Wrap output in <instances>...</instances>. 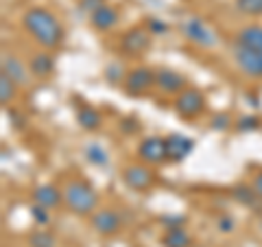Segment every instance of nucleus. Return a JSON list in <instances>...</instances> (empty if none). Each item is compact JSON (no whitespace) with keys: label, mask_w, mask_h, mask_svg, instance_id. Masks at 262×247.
<instances>
[{"label":"nucleus","mask_w":262,"mask_h":247,"mask_svg":"<svg viewBox=\"0 0 262 247\" xmlns=\"http://www.w3.org/2000/svg\"><path fill=\"white\" fill-rule=\"evenodd\" d=\"M125 92L129 96H142L144 92H149V88L155 86V72L146 66H138V68L127 72L125 79Z\"/></svg>","instance_id":"nucleus-6"},{"label":"nucleus","mask_w":262,"mask_h":247,"mask_svg":"<svg viewBox=\"0 0 262 247\" xmlns=\"http://www.w3.org/2000/svg\"><path fill=\"white\" fill-rule=\"evenodd\" d=\"M253 188H256V193L262 197V173H258L256 179H253Z\"/></svg>","instance_id":"nucleus-33"},{"label":"nucleus","mask_w":262,"mask_h":247,"mask_svg":"<svg viewBox=\"0 0 262 247\" xmlns=\"http://www.w3.org/2000/svg\"><path fill=\"white\" fill-rule=\"evenodd\" d=\"M236 9L247 15H260L262 13V0H236Z\"/></svg>","instance_id":"nucleus-25"},{"label":"nucleus","mask_w":262,"mask_h":247,"mask_svg":"<svg viewBox=\"0 0 262 247\" xmlns=\"http://www.w3.org/2000/svg\"><path fill=\"white\" fill-rule=\"evenodd\" d=\"M29 247H55V236L48 230H37L29 236Z\"/></svg>","instance_id":"nucleus-24"},{"label":"nucleus","mask_w":262,"mask_h":247,"mask_svg":"<svg viewBox=\"0 0 262 247\" xmlns=\"http://www.w3.org/2000/svg\"><path fill=\"white\" fill-rule=\"evenodd\" d=\"M103 5H105V0H81V3H79L81 11H85V13H90V15H92L96 9H101Z\"/></svg>","instance_id":"nucleus-31"},{"label":"nucleus","mask_w":262,"mask_h":247,"mask_svg":"<svg viewBox=\"0 0 262 247\" xmlns=\"http://www.w3.org/2000/svg\"><path fill=\"white\" fill-rule=\"evenodd\" d=\"M138 158L146 164H162L166 160V142L164 138L149 136L138 145Z\"/></svg>","instance_id":"nucleus-8"},{"label":"nucleus","mask_w":262,"mask_h":247,"mask_svg":"<svg viewBox=\"0 0 262 247\" xmlns=\"http://www.w3.org/2000/svg\"><path fill=\"white\" fill-rule=\"evenodd\" d=\"M63 199V193H59V188L53 184H42L33 191V201L44 205V208H55Z\"/></svg>","instance_id":"nucleus-14"},{"label":"nucleus","mask_w":262,"mask_h":247,"mask_svg":"<svg viewBox=\"0 0 262 247\" xmlns=\"http://www.w3.org/2000/svg\"><path fill=\"white\" fill-rule=\"evenodd\" d=\"M90 22H92V27L98 31H107L118 22V11L110 5H103L101 9H96L92 15H90Z\"/></svg>","instance_id":"nucleus-15"},{"label":"nucleus","mask_w":262,"mask_h":247,"mask_svg":"<svg viewBox=\"0 0 262 247\" xmlns=\"http://www.w3.org/2000/svg\"><path fill=\"white\" fill-rule=\"evenodd\" d=\"M234 59L238 68L249 77H262V51L249 48L241 42L234 44Z\"/></svg>","instance_id":"nucleus-5"},{"label":"nucleus","mask_w":262,"mask_h":247,"mask_svg":"<svg viewBox=\"0 0 262 247\" xmlns=\"http://www.w3.org/2000/svg\"><path fill=\"white\" fill-rule=\"evenodd\" d=\"M90 223H92V228L96 230L98 234H114V232H118V228H120V217H118V212H114V210H96L92 219H90Z\"/></svg>","instance_id":"nucleus-13"},{"label":"nucleus","mask_w":262,"mask_h":247,"mask_svg":"<svg viewBox=\"0 0 262 247\" xmlns=\"http://www.w3.org/2000/svg\"><path fill=\"white\" fill-rule=\"evenodd\" d=\"M85 158H88L90 164H94V167H107V162H110L107 151H105L101 145H96V142L85 147Z\"/></svg>","instance_id":"nucleus-21"},{"label":"nucleus","mask_w":262,"mask_h":247,"mask_svg":"<svg viewBox=\"0 0 262 247\" xmlns=\"http://www.w3.org/2000/svg\"><path fill=\"white\" fill-rule=\"evenodd\" d=\"M125 79H127V72L118 61L105 66V81H107V84L118 86V84H125Z\"/></svg>","instance_id":"nucleus-22"},{"label":"nucleus","mask_w":262,"mask_h":247,"mask_svg":"<svg viewBox=\"0 0 262 247\" xmlns=\"http://www.w3.org/2000/svg\"><path fill=\"white\" fill-rule=\"evenodd\" d=\"M29 70L33 77H48L53 75L55 70V57L51 53H37L31 57V64H29Z\"/></svg>","instance_id":"nucleus-16"},{"label":"nucleus","mask_w":262,"mask_h":247,"mask_svg":"<svg viewBox=\"0 0 262 247\" xmlns=\"http://www.w3.org/2000/svg\"><path fill=\"white\" fill-rule=\"evenodd\" d=\"M3 72L15 86H29V81H31V77H29L31 70H27L24 61L18 59L15 55H3Z\"/></svg>","instance_id":"nucleus-12"},{"label":"nucleus","mask_w":262,"mask_h":247,"mask_svg":"<svg viewBox=\"0 0 262 247\" xmlns=\"http://www.w3.org/2000/svg\"><path fill=\"white\" fill-rule=\"evenodd\" d=\"M236 42H241V44L249 46V48H256V51H262V27H258V24H249V27L241 29Z\"/></svg>","instance_id":"nucleus-17"},{"label":"nucleus","mask_w":262,"mask_h":247,"mask_svg":"<svg viewBox=\"0 0 262 247\" xmlns=\"http://www.w3.org/2000/svg\"><path fill=\"white\" fill-rule=\"evenodd\" d=\"M238 131H256L260 127V120L256 116H243L238 122H236Z\"/></svg>","instance_id":"nucleus-29"},{"label":"nucleus","mask_w":262,"mask_h":247,"mask_svg":"<svg viewBox=\"0 0 262 247\" xmlns=\"http://www.w3.org/2000/svg\"><path fill=\"white\" fill-rule=\"evenodd\" d=\"M31 219L35 221L37 225H46L48 223V208H44V205H39V203H33L31 205Z\"/></svg>","instance_id":"nucleus-26"},{"label":"nucleus","mask_w":262,"mask_h":247,"mask_svg":"<svg viewBox=\"0 0 262 247\" xmlns=\"http://www.w3.org/2000/svg\"><path fill=\"white\" fill-rule=\"evenodd\" d=\"M162 225H166V230H173V228H184L186 223V217L182 215H166V217H160Z\"/></svg>","instance_id":"nucleus-28"},{"label":"nucleus","mask_w":262,"mask_h":247,"mask_svg":"<svg viewBox=\"0 0 262 247\" xmlns=\"http://www.w3.org/2000/svg\"><path fill=\"white\" fill-rule=\"evenodd\" d=\"M125 177V184L131 188V191H146V188L153 186V171L144 164H131V167L125 169L122 173Z\"/></svg>","instance_id":"nucleus-11"},{"label":"nucleus","mask_w":262,"mask_h":247,"mask_svg":"<svg viewBox=\"0 0 262 247\" xmlns=\"http://www.w3.org/2000/svg\"><path fill=\"white\" fill-rule=\"evenodd\" d=\"M151 46V33L144 27H136L127 31L120 39V51L125 55H142Z\"/></svg>","instance_id":"nucleus-7"},{"label":"nucleus","mask_w":262,"mask_h":247,"mask_svg":"<svg viewBox=\"0 0 262 247\" xmlns=\"http://www.w3.org/2000/svg\"><path fill=\"white\" fill-rule=\"evenodd\" d=\"M229 125H232V120H229L227 114H219V116L212 118V129H216V131H225Z\"/></svg>","instance_id":"nucleus-32"},{"label":"nucleus","mask_w":262,"mask_h":247,"mask_svg":"<svg viewBox=\"0 0 262 247\" xmlns=\"http://www.w3.org/2000/svg\"><path fill=\"white\" fill-rule=\"evenodd\" d=\"M63 203L68 205L70 212H75V215H92L96 210V203H98V197L94 193V188L90 186L88 182L83 179H72L63 186Z\"/></svg>","instance_id":"nucleus-2"},{"label":"nucleus","mask_w":262,"mask_h":247,"mask_svg":"<svg viewBox=\"0 0 262 247\" xmlns=\"http://www.w3.org/2000/svg\"><path fill=\"white\" fill-rule=\"evenodd\" d=\"M162 245L164 247H188L190 245V236L184 228H173L166 230V234L162 236Z\"/></svg>","instance_id":"nucleus-20"},{"label":"nucleus","mask_w":262,"mask_h":247,"mask_svg":"<svg viewBox=\"0 0 262 247\" xmlns=\"http://www.w3.org/2000/svg\"><path fill=\"white\" fill-rule=\"evenodd\" d=\"M122 129H125V131H138L136 120H131V125H127V120H125V125H122Z\"/></svg>","instance_id":"nucleus-34"},{"label":"nucleus","mask_w":262,"mask_h":247,"mask_svg":"<svg viewBox=\"0 0 262 247\" xmlns=\"http://www.w3.org/2000/svg\"><path fill=\"white\" fill-rule=\"evenodd\" d=\"M216 228L221 230V232L229 234V232H232V230L236 228V219H234L232 215H221V217L216 219Z\"/></svg>","instance_id":"nucleus-30"},{"label":"nucleus","mask_w":262,"mask_h":247,"mask_svg":"<svg viewBox=\"0 0 262 247\" xmlns=\"http://www.w3.org/2000/svg\"><path fill=\"white\" fill-rule=\"evenodd\" d=\"M175 110L182 118H196L203 110H206V98H203V94L199 90L186 88L175 98Z\"/></svg>","instance_id":"nucleus-4"},{"label":"nucleus","mask_w":262,"mask_h":247,"mask_svg":"<svg viewBox=\"0 0 262 247\" xmlns=\"http://www.w3.org/2000/svg\"><path fill=\"white\" fill-rule=\"evenodd\" d=\"M22 24L33 35V39L44 48L59 46L61 39H63L61 24L57 22V18L51 11L42 9V7H31V9L22 15Z\"/></svg>","instance_id":"nucleus-1"},{"label":"nucleus","mask_w":262,"mask_h":247,"mask_svg":"<svg viewBox=\"0 0 262 247\" xmlns=\"http://www.w3.org/2000/svg\"><path fill=\"white\" fill-rule=\"evenodd\" d=\"M164 142H166V160H170V162L186 160L194 149L192 138H188L184 134H170L164 138Z\"/></svg>","instance_id":"nucleus-9"},{"label":"nucleus","mask_w":262,"mask_h":247,"mask_svg":"<svg viewBox=\"0 0 262 247\" xmlns=\"http://www.w3.org/2000/svg\"><path fill=\"white\" fill-rule=\"evenodd\" d=\"M182 33L186 39H190L192 44L196 46H203V48H212L216 44V35L214 31H212L206 22H203L201 18H194V15H190V18H186L182 22Z\"/></svg>","instance_id":"nucleus-3"},{"label":"nucleus","mask_w":262,"mask_h":247,"mask_svg":"<svg viewBox=\"0 0 262 247\" xmlns=\"http://www.w3.org/2000/svg\"><path fill=\"white\" fill-rule=\"evenodd\" d=\"M77 122L85 131H94V129L101 127V114H98L96 110H92L90 105H81V108L77 110Z\"/></svg>","instance_id":"nucleus-18"},{"label":"nucleus","mask_w":262,"mask_h":247,"mask_svg":"<svg viewBox=\"0 0 262 247\" xmlns=\"http://www.w3.org/2000/svg\"><path fill=\"white\" fill-rule=\"evenodd\" d=\"M234 199L238 203H243V205H249V208H260V205H262V201H260L262 197L256 193V188H253V186H245V184L234 188Z\"/></svg>","instance_id":"nucleus-19"},{"label":"nucleus","mask_w":262,"mask_h":247,"mask_svg":"<svg viewBox=\"0 0 262 247\" xmlns=\"http://www.w3.org/2000/svg\"><path fill=\"white\" fill-rule=\"evenodd\" d=\"M146 29H149L151 35H166V33H168V24L162 22L160 18H149V20H146Z\"/></svg>","instance_id":"nucleus-27"},{"label":"nucleus","mask_w":262,"mask_h":247,"mask_svg":"<svg viewBox=\"0 0 262 247\" xmlns=\"http://www.w3.org/2000/svg\"><path fill=\"white\" fill-rule=\"evenodd\" d=\"M155 86L164 94H179L186 90V77L173 68H160L155 70Z\"/></svg>","instance_id":"nucleus-10"},{"label":"nucleus","mask_w":262,"mask_h":247,"mask_svg":"<svg viewBox=\"0 0 262 247\" xmlns=\"http://www.w3.org/2000/svg\"><path fill=\"white\" fill-rule=\"evenodd\" d=\"M15 92H18V86L3 72L0 75V101H3V105H9L15 98Z\"/></svg>","instance_id":"nucleus-23"}]
</instances>
